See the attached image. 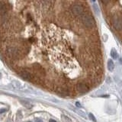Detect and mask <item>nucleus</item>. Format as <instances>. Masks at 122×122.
<instances>
[{
	"label": "nucleus",
	"mask_w": 122,
	"mask_h": 122,
	"mask_svg": "<svg viewBox=\"0 0 122 122\" xmlns=\"http://www.w3.org/2000/svg\"><path fill=\"white\" fill-rule=\"evenodd\" d=\"M80 21L83 25L87 29H92L95 25V21L94 18L89 14H83L80 16Z\"/></svg>",
	"instance_id": "1"
},
{
	"label": "nucleus",
	"mask_w": 122,
	"mask_h": 122,
	"mask_svg": "<svg viewBox=\"0 0 122 122\" xmlns=\"http://www.w3.org/2000/svg\"><path fill=\"white\" fill-rule=\"evenodd\" d=\"M70 14H72L74 17H80L84 12L83 5L80 4H74L70 7Z\"/></svg>",
	"instance_id": "2"
},
{
	"label": "nucleus",
	"mask_w": 122,
	"mask_h": 122,
	"mask_svg": "<svg viewBox=\"0 0 122 122\" xmlns=\"http://www.w3.org/2000/svg\"><path fill=\"white\" fill-rule=\"evenodd\" d=\"M76 89L78 92L81 94L86 93L89 91V86L87 83H83V82H79L76 84Z\"/></svg>",
	"instance_id": "3"
},
{
	"label": "nucleus",
	"mask_w": 122,
	"mask_h": 122,
	"mask_svg": "<svg viewBox=\"0 0 122 122\" xmlns=\"http://www.w3.org/2000/svg\"><path fill=\"white\" fill-rule=\"evenodd\" d=\"M18 74L24 80L31 81L34 79L33 75L31 73V72H29V70H26V69H21V70H18Z\"/></svg>",
	"instance_id": "4"
},
{
	"label": "nucleus",
	"mask_w": 122,
	"mask_h": 122,
	"mask_svg": "<svg viewBox=\"0 0 122 122\" xmlns=\"http://www.w3.org/2000/svg\"><path fill=\"white\" fill-rule=\"evenodd\" d=\"M55 92H57L58 95H60V96H63V97L70 96L71 95L70 90L69 89H67V88H66V87H63V86L56 87Z\"/></svg>",
	"instance_id": "5"
},
{
	"label": "nucleus",
	"mask_w": 122,
	"mask_h": 122,
	"mask_svg": "<svg viewBox=\"0 0 122 122\" xmlns=\"http://www.w3.org/2000/svg\"><path fill=\"white\" fill-rule=\"evenodd\" d=\"M9 9H10V7L6 3H4L2 1H0V15L6 14Z\"/></svg>",
	"instance_id": "6"
},
{
	"label": "nucleus",
	"mask_w": 122,
	"mask_h": 122,
	"mask_svg": "<svg viewBox=\"0 0 122 122\" xmlns=\"http://www.w3.org/2000/svg\"><path fill=\"white\" fill-rule=\"evenodd\" d=\"M112 24H113L114 28L117 31H120L121 30L122 24H121V18H115L113 20V21H112Z\"/></svg>",
	"instance_id": "7"
},
{
	"label": "nucleus",
	"mask_w": 122,
	"mask_h": 122,
	"mask_svg": "<svg viewBox=\"0 0 122 122\" xmlns=\"http://www.w3.org/2000/svg\"><path fill=\"white\" fill-rule=\"evenodd\" d=\"M21 103L24 106V107L27 108H31L33 107V105L31 104V102H28V101H24V100H21Z\"/></svg>",
	"instance_id": "8"
},
{
	"label": "nucleus",
	"mask_w": 122,
	"mask_h": 122,
	"mask_svg": "<svg viewBox=\"0 0 122 122\" xmlns=\"http://www.w3.org/2000/svg\"><path fill=\"white\" fill-rule=\"evenodd\" d=\"M108 69L109 71H113L114 69V63L112 60H109L108 61Z\"/></svg>",
	"instance_id": "9"
},
{
	"label": "nucleus",
	"mask_w": 122,
	"mask_h": 122,
	"mask_svg": "<svg viewBox=\"0 0 122 122\" xmlns=\"http://www.w3.org/2000/svg\"><path fill=\"white\" fill-rule=\"evenodd\" d=\"M111 57L114 59V60H116V59H118V52L116 51V50L115 49H111Z\"/></svg>",
	"instance_id": "10"
},
{
	"label": "nucleus",
	"mask_w": 122,
	"mask_h": 122,
	"mask_svg": "<svg viewBox=\"0 0 122 122\" xmlns=\"http://www.w3.org/2000/svg\"><path fill=\"white\" fill-rule=\"evenodd\" d=\"M93 9H94V11L95 12V13L98 14V12H99V9H98V5H97L96 4H94L93 5Z\"/></svg>",
	"instance_id": "11"
},
{
	"label": "nucleus",
	"mask_w": 122,
	"mask_h": 122,
	"mask_svg": "<svg viewBox=\"0 0 122 122\" xmlns=\"http://www.w3.org/2000/svg\"><path fill=\"white\" fill-rule=\"evenodd\" d=\"M89 118H90V119H91L92 121H93L94 122H96V118H95V117L93 115V114H92V113L89 114Z\"/></svg>",
	"instance_id": "12"
},
{
	"label": "nucleus",
	"mask_w": 122,
	"mask_h": 122,
	"mask_svg": "<svg viewBox=\"0 0 122 122\" xmlns=\"http://www.w3.org/2000/svg\"><path fill=\"white\" fill-rule=\"evenodd\" d=\"M102 2V4L103 5H108L109 3H110V1L111 0H101Z\"/></svg>",
	"instance_id": "13"
},
{
	"label": "nucleus",
	"mask_w": 122,
	"mask_h": 122,
	"mask_svg": "<svg viewBox=\"0 0 122 122\" xmlns=\"http://www.w3.org/2000/svg\"><path fill=\"white\" fill-rule=\"evenodd\" d=\"M62 117L63 118H65V122H72V121H71L70 118H68V117H67L66 115H62Z\"/></svg>",
	"instance_id": "14"
},
{
	"label": "nucleus",
	"mask_w": 122,
	"mask_h": 122,
	"mask_svg": "<svg viewBox=\"0 0 122 122\" xmlns=\"http://www.w3.org/2000/svg\"><path fill=\"white\" fill-rule=\"evenodd\" d=\"M6 111V109L5 108H3V109H0V114H2V113H4V112H5Z\"/></svg>",
	"instance_id": "15"
},
{
	"label": "nucleus",
	"mask_w": 122,
	"mask_h": 122,
	"mask_svg": "<svg viewBox=\"0 0 122 122\" xmlns=\"http://www.w3.org/2000/svg\"><path fill=\"white\" fill-rule=\"evenodd\" d=\"M76 106H77V107H80V104H79V102H76Z\"/></svg>",
	"instance_id": "16"
},
{
	"label": "nucleus",
	"mask_w": 122,
	"mask_h": 122,
	"mask_svg": "<svg viewBox=\"0 0 122 122\" xmlns=\"http://www.w3.org/2000/svg\"><path fill=\"white\" fill-rule=\"evenodd\" d=\"M49 122H57L55 120H53V119H51V120H50L49 121Z\"/></svg>",
	"instance_id": "17"
},
{
	"label": "nucleus",
	"mask_w": 122,
	"mask_h": 122,
	"mask_svg": "<svg viewBox=\"0 0 122 122\" xmlns=\"http://www.w3.org/2000/svg\"><path fill=\"white\" fill-rule=\"evenodd\" d=\"M35 121H36V122H42L41 121L39 120V119H36V120H35Z\"/></svg>",
	"instance_id": "18"
},
{
	"label": "nucleus",
	"mask_w": 122,
	"mask_h": 122,
	"mask_svg": "<svg viewBox=\"0 0 122 122\" xmlns=\"http://www.w3.org/2000/svg\"><path fill=\"white\" fill-rule=\"evenodd\" d=\"M92 2H95L96 0H92Z\"/></svg>",
	"instance_id": "19"
},
{
	"label": "nucleus",
	"mask_w": 122,
	"mask_h": 122,
	"mask_svg": "<svg viewBox=\"0 0 122 122\" xmlns=\"http://www.w3.org/2000/svg\"><path fill=\"white\" fill-rule=\"evenodd\" d=\"M29 122H30V121H29Z\"/></svg>",
	"instance_id": "20"
}]
</instances>
